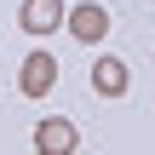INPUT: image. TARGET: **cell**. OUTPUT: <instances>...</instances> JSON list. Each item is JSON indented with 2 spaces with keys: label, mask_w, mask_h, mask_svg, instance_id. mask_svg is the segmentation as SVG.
<instances>
[{
  "label": "cell",
  "mask_w": 155,
  "mask_h": 155,
  "mask_svg": "<svg viewBox=\"0 0 155 155\" xmlns=\"http://www.w3.org/2000/svg\"><path fill=\"white\" fill-rule=\"evenodd\" d=\"M127 86H132V69H127L115 52H104V58L92 63V92H98V98H127Z\"/></svg>",
  "instance_id": "obj_5"
},
{
  "label": "cell",
  "mask_w": 155,
  "mask_h": 155,
  "mask_svg": "<svg viewBox=\"0 0 155 155\" xmlns=\"http://www.w3.org/2000/svg\"><path fill=\"white\" fill-rule=\"evenodd\" d=\"M63 12H69L63 0H23V6H17V23H23V35L40 40V35H52V29H63Z\"/></svg>",
  "instance_id": "obj_4"
},
{
  "label": "cell",
  "mask_w": 155,
  "mask_h": 155,
  "mask_svg": "<svg viewBox=\"0 0 155 155\" xmlns=\"http://www.w3.org/2000/svg\"><path fill=\"white\" fill-rule=\"evenodd\" d=\"M52 86H58V58L52 52H29L23 69H17V92L23 98H46Z\"/></svg>",
  "instance_id": "obj_2"
},
{
  "label": "cell",
  "mask_w": 155,
  "mask_h": 155,
  "mask_svg": "<svg viewBox=\"0 0 155 155\" xmlns=\"http://www.w3.org/2000/svg\"><path fill=\"white\" fill-rule=\"evenodd\" d=\"M81 144V132H75V121H63V115H46L40 127H35V155H75Z\"/></svg>",
  "instance_id": "obj_3"
},
{
  "label": "cell",
  "mask_w": 155,
  "mask_h": 155,
  "mask_svg": "<svg viewBox=\"0 0 155 155\" xmlns=\"http://www.w3.org/2000/svg\"><path fill=\"white\" fill-rule=\"evenodd\" d=\"M63 23H69V35H75L81 46H98V40L109 35V6H104V0H86V6H69V12H63Z\"/></svg>",
  "instance_id": "obj_1"
}]
</instances>
